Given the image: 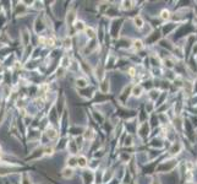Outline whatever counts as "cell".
Wrapping results in <instances>:
<instances>
[{
	"label": "cell",
	"mask_w": 197,
	"mask_h": 184,
	"mask_svg": "<svg viewBox=\"0 0 197 184\" xmlns=\"http://www.w3.org/2000/svg\"><path fill=\"white\" fill-rule=\"evenodd\" d=\"M62 176H64L65 178L71 177V176H72V169H71V168H65V169H62Z\"/></svg>",
	"instance_id": "cell-1"
},
{
	"label": "cell",
	"mask_w": 197,
	"mask_h": 184,
	"mask_svg": "<svg viewBox=\"0 0 197 184\" xmlns=\"http://www.w3.org/2000/svg\"><path fill=\"white\" fill-rule=\"evenodd\" d=\"M77 165L80 166V167H86V165H87V161H86V159H85V157H80V159L77 160Z\"/></svg>",
	"instance_id": "cell-2"
},
{
	"label": "cell",
	"mask_w": 197,
	"mask_h": 184,
	"mask_svg": "<svg viewBox=\"0 0 197 184\" xmlns=\"http://www.w3.org/2000/svg\"><path fill=\"white\" fill-rule=\"evenodd\" d=\"M48 136H49L50 139H55V138L58 136V134H56V131H55V130L50 129V130H48Z\"/></svg>",
	"instance_id": "cell-3"
},
{
	"label": "cell",
	"mask_w": 197,
	"mask_h": 184,
	"mask_svg": "<svg viewBox=\"0 0 197 184\" xmlns=\"http://www.w3.org/2000/svg\"><path fill=\"white\" fill-rule=\"evenodd\" d=\"M86 31H87V33H89V34H88L89 37H94V31H93V30H92L91 27H88V28H86Z\"/></svg>",
	"instance_id": "cell-4"
},
{
	"label": "cell",
	"mask_w": 197,
	"mask_h": 184,
	"mask_svg": "<svg viewBox=\"0 0 197 184\" xmlns=\"http://www.w3.org/2000/svg\"><path fill=\"white\" fill-rule=\"evenodd\" d=\"M76 27H77V30L83 28V27H85V26H83V22H82V21H78V22L76 23Z\"/></svg>",
	"instance_id": "cell-5"
},
{
	"label": "cell",
	"mask_w": 197,
	"mask_h": 184,
	"mask_svg": "<svg viewBox=\"0 0 197 184\" xmlns=\"http://www.w3.org/2000/svg\"><path fill=\"white\" fill-rule=\"evenodd\" d=\"M162 17H163V19H168V17H169V11H165V10H164V11L162 12Z\"/></svg>",
	"instance_id": "cell-6"
},
{
	"label": "cell",
	"mask_w": 197,
	"mask_h": 184,
	"mask_svg": "<svg viewBox=\"0 0 197 184\" xmlns=\"http://www.w3.org/2000/svg\"><path fill=\"white\" fill-rule=\"evenodd\" d=\"M77 84L80 85V86H82V87H83V86H86V81H85V80H80V81L77 80Z\"/></svg>",
	"instance_id": "cell-7"
},
{
	"label": "cell",
	"mask_w": 197,
	"mask_h": 184,
	"mask_svg": "<svg viewBox=\"0 0 197 184\" xmlns=\"http://www.w3.org/2000/svg\"><path fill=\"white\" fill-rule=\"evenodd\" d=\"M141 44H142V43H141L140 41H136V42H135V47H136V48H138V49H140V48L142 47Z\"/></svg>",
	"instance_id": "cell-8"
},
{
	"label": "cell",
	"mask_w": 197,
	"mask_h": 184,
	"mask_svg": "<svg viewBox=\"0 0 197 184\" xmlns=\"http://www.w3.org/2000/svg\"><path fill=\"white\" fill-rule=\"evenodd\" d=\"M140 92H141V87L135 88V91H134V95H140Z\"/></svg>",
	"instance_id": "cell-9"
},
{
	"label": "cell",
	"mask_w": 197,
	"mask_h": 184,
	"mask_svg": "<svg viewBox=\"0 0 197 184\" xmlns=\"http://www.w3.org/2000/svg\"><path fill=\"white\" fill-rule=\"evenodd\" d=\"M45 153H53V149H51V147H47L45 149Z\"/></svg>",
	"instance_id": "cell-10"
},
{
	"label": "cell",
	"mask_w": 197,
	"mask_h": 184,
	"mask_svg": "<svg viewBox=\"0 0 197 184\" xmlns=\"http://www.w3.org/2000/svg\"><path fill=\"white\" fill-rule=\"evenodd\" d=\"M0 153H1V147H0Z\"/></svg>",
	"instance_id": "cell-11"
}]
</instances>
